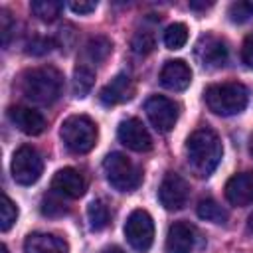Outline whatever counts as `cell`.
Here are the masks:
<instances>
[{
    "label": "cell",
    "mask_w": 253,
    "mask_h": 253,
    "mask_svg": "<svg viewBox=\"0 0 253 253\" xmlns=\"http://www.w3.org/2000/svg\"><path fill=\"white\" fill-rule=\"evenodd\" d=\"M221 154V140L211 128H198L186 140L188 164L198 176H210L217 168Z\"/></svg>",
    "instance_id": "cell-1"
},
{
    "label": "cell",
    "mask_w": 253,
    "mask_h": 253,
    "mask_svg": "<svg viewBox=\"0 0 253 253\" xmlns=\"http://www.w3.org/2000/svg\"><path fill=\"white\" fill-rule=\"evenodd\" d=\"M63 89V77L55 67H36L24 73L22 77V93L32 103L51 105L57 101Z\"/></svg>",
    "instance_id": "cell-2"
},
{
    "label": "cell",
    "mask_w": 253,
    "mask_h": 253,
    "mask_svg": "<svg viewBox=\"0 0 253 253\" xmlns=\"http://www.w3.org/2000/svg\"><path fill=\"white\" fill-rule=\"evenodd\" d=\"M247 89L243 83L237 81H227V83H217L206 89V105L211 113L221 115V117H231L239 115L247 107Z\"/></svg>",
    "instance_id": "cell-3"
},
{
    "label": "cell",
    "mask_w": 253,
    "mask_h": 253,
    "mask_svg": "<svg viewBox=\"0 0 253 253\" xmlns=\"http://www.w3.org/2000/svg\"><path fill=\"white\" fill-rule=\"evenodd\" d=\"M61 140L75 154L89 152L97 142V125L85 115H71L61 123Z\"/></svg>",
    "instance_id": "cell-4"
},
{
    "label": "cell",
    "mask_w": 253,
    "mask_h": 253,
    "mask_svg": "<svg viewBox=\"0 0 253 253\" xmlns=\"http://www.w3.org/2000/svg\"><path fill=\"white\" fill-rule=\"evenodd\" d=\"M103 170H105L109 184L119 192H132L134 188H138V184L142 180L140 170L123 152L107 154L103 160Z\"/></svg>",
    "instance_id": "cell-5"
},
{
    "label": "cell",
    "mask_w": 253,
    "mask_h": 253,
    "mask_svg": "<svg viewBox=\"0 0 253 253\" xmlns=\"http://www.w3.org/2000/svg\"><path fill=\"white\" fill-rule=\"evenodd\" d=\"M10 170H12V178L16 180V184L32 186L40 180V176L43 172V160L34 146L26 144L14 152Z\"/></svg>",
    "instance_id": "cell-6"
},
{
    "label": "cell",
    "mask_w": 253,
    "mask_h": 253,
    "mask_svg": "<svg viewBox=\"0 0 253 253\" xmlns=\"http://www.w3.org/2000/svg\"><path fill=\"white\" fill-rule=\"evenodd\" d=\"M125 237L128 245L138 251L146 253L154 241V221L146 210H134L128 213L125 221Z\"/></svg>",
    "instance_id": "cell-7"
},
{
    "label": "cell",
    "mask_w": 253,
    "mask_h": 253,
    "mask_svg": "<svg viewBox=\"0 0 253 253\" xmlns=\"http://www.w3.org/2000/svg\"><path fill=\"white\" fill-rule=\"evenodd\" d=\"M144 111L152 126L160 132L172 130L178 121V105L164 95H152L144 103Z\"/></svg>",
    "instance_id": "cell-8"
},
{
    "label": "cell",
    "mask_w": 253,
    "mask_h": 253,
    "mask_svg": "<svg viewBox=\"0 0 253 253\" xmlns=\"http://www.w3.org/2000/svg\"><path fill=\"white\" fill-rule=\"evenodd\" d=\"M188 196H190V186L180 174L168 172L162 178L160 188H158V200L166 210L170 211L182 210L188 202Z\"/></svg>",
    "instance_id": "cell-9"
},
{
    "label": "cell",
    "mask_w": 253,
    "mask_h": 253,
    "mask_svg": "<svg viewBox=\"0 0 253 253\" xmlns=\"http://www.w3.org/2000/svg\"><path fill=\"white\" fill-rule=\"evenodd\" d=\"M117 134H119V140L134 150V152H146L152 148V136L150 132L146 130V126L142 125V121L130 117V119H125L119 123V128H117Z\"/></svg>",
    "instance_id": "cell-10"
},
{
    "label": "cell",
    "mask_w": 253,
    "mask_h": 253,
    "mask_svg": "<svg viewBox=\"0 0 253 253\" xmlns=\"http://www.w3.org/2000/svg\"><path fill=\"white\" fill-rule=\"evenodd\" d=\"M51 190L57 196L77 200V198H81L85 194L87 182L75 168H61V170L55 172V176L51 180Z\"/></svg>",
    "instance_id": "cell-11"
},
{
    "label": "cell",
    "mask_w": 253,
    "mask_h": 253,
    "mask_svg": "<svg viewBox=\"0 0 253 253\" xmlns=\"http://www.w3.org/2000/svg\"><path fill=\"white\" fill-rule=\"evenodd\" d=\"M196 55L204 67L215 69L227 61V47L215 36H202L196 45Z\"/></svg>",
    "instance_id": "cell-12"
},
{
    "label": "cell",
    "mask_w": 253,
    "mask_h": 253,
    "mask_svg": "<svg viewBox=\"0 0 253 253\" xmlns=\"http://www.w3.org/2000/svg\"><path fill=\"white\" fill-rule=\"evenodd\" d=\"M225 198L231 206L245 208L253 204V172H241L227 180Z\"/></svg>",
    "instance_id": "cell-13"
},
{
    "label": "cell",
    "mask_w": 253,
    "mask_h": 253,
    "mask_svg": "<svg viewBox=\"0 0 253 253\" xmlns=\"http://www.w3.org/2000/svg\"><path fill=\"white\" fill-rule=\"evenodd\" d=\"M196 245V229L186 221H176L166 233V253H192Z\"/></svg>",
    "instance_id": "cell-14"
},
{
    "label": "cell",
    "mask_w": 253,
    "mask_h": 253,
    "mask_svg": "<svg viewBox=\"0 0 253 253\" xmlns=\"http://www.w3.org/2000/svg\"><path fill=\"white\" fill-rule=\"evenodd\" d=\"M24 253H69V245L59 235L34 231L24 241Z\"/></svg>",
    "instance_id": "cell-15"
},
{
    "label": "cell",
    "mask_w": 253,
    "mask_h": 253,
    "mask_svg": "<svg viewBox=\"0 0 253 253\" xmlns=\"http://www.w3.org/2000/svg\"><path fill=\"white\" fill-rule=\"evenodd\" d=\"M192 81V69L182 59H170L160 69V83L170 91H184Z\"/></svg>",
    "instance_id": "cell-16"
},
{
    "label": "cell",
    "mask_w": 253,
    "mask_h": 253,
    "mask_svg": "<svg viewBox=\"0 0 253 253\" xmlns=\"http://www.w3.org/2000/svg\"><path fill=\"white\" fill-rule=\"evenodd\" d=\"M8 117L24 134H30V136L42 134L45 128L43 115L32 107H12L8 111Z\"/></svg>",
    "instance_id": "cell-17"
},
{
    "label": "cell",
    "mask_w": 253,
    "mask_h": 253,
    "mask_svg": "<svg viewBox=\"0 0 253 253\" xmlns=\"http://www.w3.org/2000/svg\"><path fill=\"white\" fill-rule=\"evenodd\" d=\"M132 91H134V87H132L130 77L126 73H119L101 89L99 99L103 105L111 107V105H119V103L128 101L132 97Z\"/></svg>",
    "instance_id": "cell-18"
},
{
    "label": "cell",
    "mask_w": 253,
    "mask_h": 253,
    "mask_svg": "<svg viewBox=\"0 0 253 253\" xmlns=\"http://www.w3.org/2000/svg\"><path fill=\"white\" fill-rule=\"evenodd\" d=\"M93 83H95V71L87 63L77 65L75 71H73V93H75V97H85L91 91Z\"/></svg>",
    "instance_id": "cell-19"
},
{
    "label": "cell",
    "mask_w": 253,
    "mask_h": 253,
    "mask_svg": "<svg viewBox=\"0 0 253 253\" xmlns=\"http://www.w3.org/2000/svg\"><path fill=\"white\" fill-rule=\"evenodd\" d=\"M87 219H89V227L93 231H101L109 225L111 213H109V208L105 206L103 200H93L87 206Z\"/></svg>",
    "instance_id": "cell-20"
},
{
    "label": "cell",
    "mask_w": 253,
    "mask_h": 253,
    "mask_svg": "<svg viewBox=\"0 0 253 253\" xmlns=\"http://www.w3.org/2000/svg\"><path fill=\"white\" fill-rule=\"evenodd\" d=\"M196 211H198V217H202L206 221H211V223H225L227 221V211L211 198L200 200Z\"/></svg>",
    "instance_id": "cell-21"
},
{
    "label": "cell",
    "mask_w": 253,
    "mask_h": 253,
    "mask_svg": "<svg viewBox=\"0 0 253 253\" xmlns=\"http://www.w3.org/2000/svg\"><path fill=\"white\" fill-rule=\"evenodd\" d=\"M113 49V43L109 38L105 36H95L91 38L87 43H85V55L93 61V63H99V61H105L107 55L111 53Z\"/></svg>",
    "instance_id": "cell-22"
},
{
    "label": "cell",
    "mask_w": 253,
    "mask_h": 253,
    "mask_svg": "<svg viewBox=\"0 0 253 253\" xmlns=\"http://www.w3.org/2000/svg\"><path fill=\"white\" fill-rule=\"evenodd\" d=\"M188 42V26L182 22H174L164 32V45L168 49H180Z\"/></svg>",
    "instance_id": "cell-23"
},
{
    "label": "cell",
    "mask_w": 253,
    "mask_h": 253,
    "mask_svg": "<svg viewBox=\"0 0 253 253\" xmlns=\"http://www.w3.org/2000/svg\"><path fill=\"white\" fill-rule=\"evenodd\" d=\"M30 8H32V12H34L40 20L51 22V20H55V18L59 16L63 4L57 2V0H34V2L30 4Z\"/></svg>",
    "instance_id": "cell-24"
},
{
    "label": "cell",
    "mask_w": 253,
    "mask_h": 253,
    "mask_svg": "<svg viewBox=\"0 0 253 253\" xmlns=\"http://www.w3.org/2000/svg\"><path fill=\"white\" fill-rule=\"evenodd\" d=\"M18 219V208L16 204L4 194L2 196V204H0V229L2 231H8Z\"/></svg>",
    "instance_id": "cell-25"
},
{
    "label": "cell",
    "mask_w": 253,
    "mask_h": 253,
    "mask_svg": "<svg viewBox=\"0 0 253 253\" xmlns=\"http://www.w3.org/2000/svg\"><path fill=\"white\" fill-rule=\"evenodd\" d=\"M249 18H253V2L251 0H241V2H233L229 6V20L243 24Z\"/></svg>",
    "instance_id": "cell-26"
},
{
    "label": "cell",
    "mask_w": 253,
    "mask_h": 253,
    "mask_svg": "<svg viewBox=\"0 0 253 253\" xmlns=\"http://www.w3.org/2000/svg\"><path fill=\"white\" fill-rule=\"evenodd\" d=\"M152 47H154V38H152L150 32H138V34L132 38V49H134L136 53L144 55V53L152 51Z\"/></svg>",
    "instance_id": "cell-27"
},
{
    "label": "cell",
    "mask_w": 253,
    "mask_h": 253,
    "mask_svg": "<svg viewBox=\"0 0 253 253\" xmlns=\"http://www.w3.org/2000/svg\"><path fill=\"white\" fill-rule=\"evenodd\" d=\"M49 49H51V42L45 40V38H34V40L28 43V53H34V55L47 53Z\"/></svg>",
    "instance_id": "cell-28"
},
{
    "label": "cell",
    "mask_w": 253,
    "mask_h": 253,
    "mask_svg": "<svg viewBox=\"0 0 253 253\" xmlns=\"http://www.w3.org/2000/svg\"><path fill=\"white\" fill-rule=\"evenodd\" d=\"M241 59H243V63L247 65V67H251L253 69V32L245 38V42H243V47H241Z\"/></svg>",
    "instance_id": "cell-29"
},
{
    "label": "cell",
    "mask_w": 253,
    "mask_h": 253,
    "mask_svg": "<svg viewBox=\"0 0 253 253\" xmlns=\"http://www.w3.org/2000/svg\"><path fill=\"white\" fill-rule=\"evenodd\" d=\"M97 2H87V0H79V2H69V10L75 14H91L95 12Z\"/></svg>",
    "instance_id": "cell-30"
},
{
    "label": "cell",
    "mask_w": 253,
    "mask_h": 253,
    "mask_svg": "<svg viewBox=\"0 0 253 253\" xmlns=\"http://www.w3.org/2000/svg\"><path fill=\"white\" fill-rule=\"evenodd\" d=\"M55 210H57L59 213H65V208L61 206V202H59V200H53V198H47V202L43 204V208H42V211H43V213H47V215H55Z\"/></svg>",
    "instance_id": "cell-31"
},
{
    "label": "cell",
    "mask_w": 253,
    "mask_h": 253,
    "mask_svg": "<svg viewBox=\"0 0 253 253\" xmlns=\"http://www.w3.org/2000/svg\"><path fill=\"white\" fill-rule=\"evenodd\" d=\"M99 253H125L121 247H117V245H111V247H105V249H101Z\"/></svg>",
    "instance_id": "cell-32"
},
{
    "label": "cell",
    "mask_w": 253,
    "mask_h": 253,
    "mask_svg": "<svg viewBox=\"0 0 253 253\" xmlns=\"http://www.w3.org/2000/svg\"><path fill=\"white\" fill-rule=\"evenodd\" d=\"M211 6V2H206V4H198V2H190V8H194V10H200V8H210Z\"/></svg>",
    "instance_id": "cell-33"
},
{
    "label": "cell",
    "mask_w": 253,
    "mask_h": 253,
    "mask_svg": "<svg viewBox=\"0 0 253 253\" xmlns=\"http://www.w3.org/2000/svg\"><path fill=\"white\" fill-rule=\"evenodd\" d=\"M249 152H251V156H253V134H251V138H249Z\"/></svg>",
    "instance_id": "cell-34"
},
{
    "label": "cell",
    "mask_w": 253,
    "mask_h": 253,
    "mask_svg": "<svg viewBox=\"0 0 253 253\" xmlns=\"http://www.w3.org/2000/svg\"><path fill=\"white\" fill-rule=\"evenodd\" d=\"M0 253H8V249H6V245H2V247H0Z\"/></svg>",
    "instance_id": "cell-35"
},
{
    "label": "cell",
    "mask_w": 253,
    "mask_h": 253,
    "mask_svg": "<svg viewBox=\"0 0 253 253\" xmlns=\"http://www.w3.org/2000/svg\"><path fill=\"white\" fill-rule=\"evenodd\" d=\"M251 227H253V215H251Z\"/></svg>",
    "instance_id": "cell-36"
}]
</instances>
